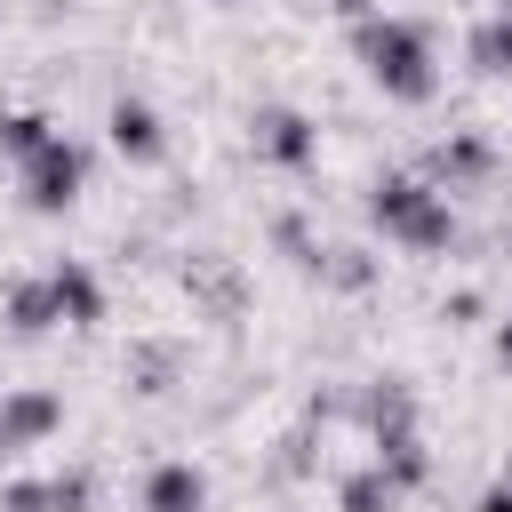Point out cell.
<instances>
[{
  "label": "cell",
  "mask_w": 512,
  "mask_h": 512,
  "mask_svg": "<svg viewBox=\"0 0 512 512\" xmlns=\"http://www.w3.org/2000/svg\"><path fill=\"white\" fill-rule=\"evenodd\" d=\"M328 8H344V16H368V0H328Z\"/></svg>",
  "instance_id": "cell-25"
},
{
  "label": "cell",
  "mask_w": 512,
  "mask_h": 512,
  "mask_svg": "<svg viewBox=\"0 0 512 512\" xmlns=\"http://www.w3.org/2000/svg\"><path fill=\"white\" fill-rule=\"evenodd\" d=\"M368 216H376L400 248H416V256H440V248L456 240V208H448V192H432L424 176H384V184L368 192Z\"/></svg>",
  "instance_id": "cell-2"
},
{
  "label": "cell",
  "mask_w": 512,
  "mask_h": 512,
  "mask_svg": "<svg viewBox=\"0 0 512 512\" xmlns=\"http://www.w3.org/2000/svg\"><path fill=\"white\" fill-rule=\"evenodd\" d=\"M352 408H360L368 440H376V432H392V424H416V392H408V376H376V384H368Z\"/></svg>",
  "instance_id": "cell-13"
},
{
  "label": "cell",
  "mask_w": 512,
  "mask_h": 512,
  "mask_svg": "<svg viewBox=\"0 0 512 512\" xmlns=\"http://www.w3.org/2000/svg\"><path fill=\"white\" fill-rule=\"evenodd\" d=\"M144 512H208V472L192 456H168L144 472Z\"/></svg>",
  "instance_id": "cell-8"
},
{
  "label": "cell",
  "mask_w": 512,
  "mask_h": 512,
  "mask_svg": "<svg viewBox=\"0 0 512 512\" xmlns=\"http://www.w3.org/2000/svg\"><path fill=\"white\" fill-rule=\"evenodd\" d=\"M56 424H64V400H56V392H40V384H8V392H0V456L40 448Z\"/></svg>",
  "instance_id": "cell-7"
},
{
  "label": "cell",
  "mask_w": 512,
  "mask_h": 512,
  "mask_svg": "<svg viewBox=\"0 0 512 512\" xmlns=\"http://www.w3.org/2000/svg\"><path fill=\"white\" fill-rule=\"evenodd\" d=\"M0 512H56L48 504V480H8L0 488Z\"/></svg>",
  "instance_id": "cell-22"
},
{
  "label": "cell",
  "mask_w": 512,
  "mask_h": 512,
  "mask_svg": "<svg viewBox=\"0 0 512 512\" xmlns=\"http://www.w3.org/2000/svg\"><path fill=\"white\" fill-rule=\"evenodd\" d=\"M56 136H64V128H56L48 112H0V152H8L16 168H24L40 144H56Z\"/></svg>",
  "instance_id": "cell-16"
},
{
  "label": "cell",
  "mask_w": 512,
  "mask_h": 512,
  "mask_svg": "<svg viewBox=\"0 0 512 512\" xmlns=\"http://www.w3.org/2000/svg\"><path fill=\"white\" fill-rule=\"evenodd\" d=\"M352 48H360V64L376 72L384 96L432 104L440 72H432V32H424L416 16H360V24H352Z\"/></svg>",
  "instance_id": "cell-1"
},
{
  "label": "cell",
  "mask_w": 512,
  "mask_h": 512,
  "mask_svg": "<svg viewBox=\"0 0 512 512\" xmlns=\"http://www.w3.org/2000/svg\"><path fill=\"white\" fill-rule=\"evenodd\" d=\"M312 280L360 296V288H376V256H368V248H320V272H312Z\"/></svg>",
  "instance_id": "cell-17"
},
{
  "label": "cell",
  "mask_w": 512,
  "mask_h": 512,
  "mask_svg": "<svg viewBox=\"0 0 512 512\" xmlns=\"http://www.w3.org/2000/svg\"><path fill=\"white\" fill-rule=\"evenodd\" d=\"M16 184H24V208L64 216V208L80 200V184H88V152H80L72 136H56V144H40V152L16 168Z\"/></svg>",
  "instance_id": "cell-3"
},
{
  "label": "cell",
  "mask_w": 512,
  "mask_h": 512,
  "mask_svg": "<svg viewBox=\"0 0 512 512\" xmlns=\"http://www.w3.org/2000/svg\"><path fill=\"white\" fill-rule=\"evenodd\" d=\"M32 8H40V16H56V8H72V0H32Z\"/></svg>",
  "instance_id": "cell-26"
},
{
  "label": "cell",
  "mask_w": 512,
  "mask_h": 512,
  "mask_svg": "<svg viewBox=\"0 0 512 512\" xmlns=\"http://www.w3.org/2000/svg\"><path fill=\"white\" fill-rule=\"evenodd\" d=\"M336 504H344V512H392V504H400V488H392V480H384V472L368 464V472H344Z\"/></svg>",
  "instance_id": "cell-18"
},
{
  "label": "cell",
  "mask_w": 512,
  "mask_h": 512,
  "mask_svg": "<svg viewBox=\"0 0 512 512\" xmlns=\"http://www.w3.org/2000/svg\"><path fill=\"white\" fill-rule=\"evenodd\" d=\"M272 472H280V480H312V472H320V432H312V424H296V432L280 440Z\"/></svg>",
  "instance_id": "cell-19"
},
{
  "label": "cell",
  "mask_w": 512,
  "mask_h": 512,
  "mask_svg": "<svg viewBox=\"0 0 512 512\" xmlns=\"http://www.w3.org/2000/svg\"><path fill=\"white\" fill-rule=\"evenodd\" d=\"M496 360L512 368V320H496Z\"/></svg>",
  "instance_id": "cell-24"
},
{
  "label": "cell",
  "mask_w": 512,
  "mask_h": 512,
  "mask_svg": "<svg viewBox=\"0 0 512 512\" xmlns=\"http://www.w3.org/2000/svg\"><path fill=\"white\" fill-rule=\"evenodd\" d=\"M488 176H496V144L472 136V128H456L448 144L424 152V184H432V192H480Z\"/></svg>",
  "instance_id": "cell-5"
},
{
  "label": "cell",
  "mask_w": 512,
  "mask_h": 512,
  "mask_svg": "<svg viewBox=\"0 0 512 512\" xmlns=\"http://www.w3.org/2000/svg\"><path fill=\"white\" fill-rule=\"evenodd\" d=\"M248 144H256V160H272V168H312L320 128H312L296 104H256V112H248Z\"/></svg>",
  "instance_id": "cell-4"
},
{
  "label": "cell",
  "mask_w": 512,
  "mask_h": 512,
  "mask_svg": "<svg viewBox=\"0 0 512 512\" xmlns=\"http://www.w3.org/2000/svg\"><path fill=\"white\" fill-rule=\"evenodd\" d=\"M480 512H512V472H504V480H496V488L480 496Z\"/></svg>",
  "instance_id": "cell-23"
},
{
  "label": "cell",
  "mask_w": 512,
  "mask_h": 512,
  "mask_svg": "<svg viewBox=\"0 0 512 512\" xmlns=\"http://www.w3.org/2000/svg\"><path fill=\"white\" fill-rule=\"evenodd\" d=\"M376 472L408 496V488H424L432 480V456H424V440H416V424H392V432H376Z\"/></svg>",
  "instance_id": "cell-12"
},
{
  "label": "cell",
  "mask_w": 512,
  "mask_h": 512,
  "mask_svg": "<svg viewBox=\"0 0 512 512\" xmlns=\"http://www.w3.org/2000/svg\"><path fill=\"white\" fill-rule=\"evenodd\" d=\"M88 496H96L88 464H64V472H48V504H56V512H88Z\"/></svg>",
  "instance_id": "cell-20"
},
{
  "label": "cell",
  "mask_w": 512,
  "mask_h": 512,
  "mask_svg": "<svg viewBox=\"0 0 512 512\" xmlns=\"http://www.w3.org/2000/svg\"><path fill=\"white\" fill-rule=\"evenodd\" d=\"M120 376H128V392H168V384L184 376V344H168V336H136V344L120 352Z\"/></svg>",
  "instance_id": "cell-10"
},
{
  "label": "cell",
  "mask_w": 512,
  "mask_h": 512,
  "mask_svg": "<svg viewBox=\"0 0 512 512\" xmlns=\"http://www.w3.org/2000/svg\"><path fill=\"white\" fill-rule=\"evenodd\" d=\"M184 296H192L208 320H240V312H248V272H240L232 256H216V248H200V256H184Z\"/></svg>",
  "instance_id": "cell-6"
},
{
  "label": "cell",
  "mask_w": 512,
  "mask_h": 512,
  "mask_svg": "<svg viewBox=\"0 0 512 512\" xmlns=\"http://www.w3.org/2000/svg\"><path fill=\"white\" fill-rule=\"evenodd\" d=\"M472 72H488V80H512V0L472 32Z\"/></svg>",
  "instance_id": "cell-15"
},
{
  "label": "cell",
  "mask_w": 512,
  "mask_h": 512,
  "mask_svg": "<svg viewBox=\"0 0 512 512\" xmlns=\"http://www.w3.org/2000/svg\"><path fill=\"white\" fill-rule=\"evenodd\" d=\"M112 152L120 160H136V168H152L160 152H168V136H160V120H152V104H136V96H112Z\"/></svg>",
  "instance_id": "cell-9"
},
{
  "label": "cell",
  "mask_w": 512,
  "mask_h": 512,
  "mask_svg": "<svg viewBox=\"0 0 512 512\" xmlns=\"http://www.w3.org/2000/svg\"><path fill=\"white\" fill-rule=\"evenodd\" d=\"M56 320H64V304H56L48 272H40V280H16V288H8V328H16V336H40V328H56Z\"/></svg>",
  "instance_id": "cell-14"
},
{
  "label": "cell",
  "mask_w": 512,
  "mask_h": 512,
  "mask_svg": "<svg viewBox=\"0 0 512 512\" xmlns=\"http://www.w3.org/2000/svg\"><path fill=\"white\" fill-rule=\"evenodd\" d=\"M48 288H56V304H64L72 328H96V320H104V288H96V272H88L80 256H56V264H48Z\"/></svg>",
  "instance_id": "cell-11"
},
{
  "label": "cell",
  "mask_w": 512,
  "mask_h": 512,
  "mask_svg": "<svg viewBox=\"0 0 512 512\" xmlns=\"http://www.w3.org/2000/svg\"><path fill=\"white\" fill-rule=\"evenodd\" d=\"M272 240H280V248H288V256H296L304 272H320V240H312V232H304L296 216H280V224H272Z\"/></svg>",
  "instance_id": "cell-21"
}]
</instances>
